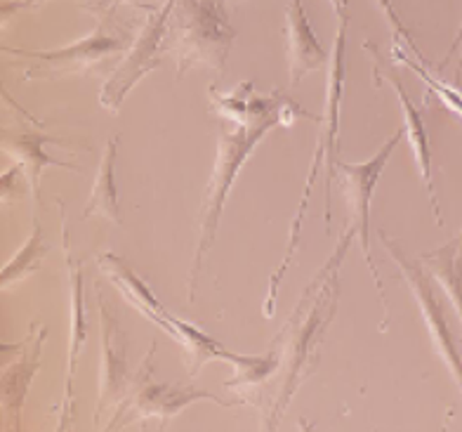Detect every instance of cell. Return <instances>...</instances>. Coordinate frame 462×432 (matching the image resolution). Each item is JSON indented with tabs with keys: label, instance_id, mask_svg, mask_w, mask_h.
Returning <instances> with one entry per match:
<instances>
[{
	"label": "cell",
	"instance_id": "1",
	"mask_svg": "<svg viewBox=\"0 0 462 432\" xmlns=\"http://www.w3.org/2000/svg\"><path fill=\"white\" fill-rule=\"evenodd\" d=\"M356 241V230L346 225L337 237L333 253L323 262L314 279L304 286L295 310L281 326L272 341V350L276 360L274 376L269 378L262 390V427L274 430L279 420L291 407V399L298 395L304 380L317 371L321 360V347L326 331L330 329L337 305H340V269L345 262L349 246Z\"/></svg>",
	"mask_w": 462,
	"mask_h": 432
},
{
	"label": "cell",
	"instance_id": "2",
	"mask_svg": "<svg viewBox=\"0 0 462 432\" xmlns=\"http://www.w3.org/2000/svg\"><path fill=\"white\" fill-rule=\"evenodd\" d=\"M298 118H311V121L319 123V116H310V111H304L298 102H292L291 98L283 95L274 107L260 111L250 121L234 126L231 133H222L217 145V156H215V168L206 184L201 208H199V230H196L199 237H196V250L187 274V303H194L199 272H201L203 260H206L210 249H213L215 239H217L222 213H225L231 187L236 183L241 168L250 159V154L255 152V146L267 137L269 130L276 128V126H292Z\"/></svg>",
	"mask_w": 462,
	"mask_h": 432
},
{
	"label": "cell",
	"instance_id": "3",
	"mask_svg": "<svg viewBox=\"0 0 462 432\" xmlns=\"http://www.w3.org/2000/svg\"><path fill=\"white\" fill-rule=\"evenodd\" d=\"M346 24H349V17L340 19V26H337V36H335L333 52L328 57V71H326V104H323V116H319V140L317 149H314V156H311L310 173H307V180H304L302 196H300L298 211H295V218H292L291 225V237H288L286 244V256L281 260L279 268L274 269V274L269 277L267 284V296H264V303H262V317L272 319L276 312V300H279V288L281 281L286 277L288 268H291L292 258L298 253L300 239H302V225L304 215H307V206H310L311 187L317 183L319 168L326 161V192H323V220H326V227H330V184L335 180V165H337V154H340V121H342V98H345V83H346Z\"/></svg>",
	"mask_w": 462,
	"mask_h": 432
},
{
	"label": "cell",
	"instance_id": "4",
	"mask_svg": "<svg viewBox=\"0 0 462 432\" xmlns=\"http://www.w3.org/2000/svg\"><path fill=\"white\" fill-rule=\"evenodd\" d=\"M234 41L236 29L226 0H175L165 31V55L177 61V80L196 67L225 71Z\"/></svg>",
	"mask_w": 462,
	"mask_h": 432
},
{
	"label": "cell",
	"instance_id": "5",
	"mask_svg": "<svg viewBox=\"0 0 462 432\" xmlns=\"http://www.w3.org/2000/svg\"><path fill=\"white\" fill-rule=\"evenodd\" d=\"M153 354H156V341H152L149 352L144 354L140 369L130 380V388L125 392V399L121 407L116 409V414L106 423V430L128 426L130 420L137 423H159L165 427L172 418L182 414L184 409L196 402H213L219 407H241V402H226L217 395L208 392L203 388H196L191 383H171V380H159L153 376Z\"/></svg>",
	"mask_w": 462,
	"mask_h": 432
},
{
	"label": "cell",
	"instance_id": "6",
	"mask_svg": "<svg viewBox=\"0 0 462 432\" xmlns=\"http://www.w3.org/2000/svg\"><path fill=\"white\" fill-rule=\"evenodd\" d=\"M403 135H406L403 128L396 130L390 140L384 142V145L373 154L371 159L364 161V164L337 161V165H335V177H337L346 206H349V225L356 230L361 253H364L365 265L371 269L377 296H380V303H383V324H380V331H387V326H390V305H387V296H384L383 277L377 272V262L373 260L371 244H368V218H371V202L373 194H375L377 183H380V177H383L384 168L390 164L392 154H394V149L399 146Z\"/></svg>",
	"mask_w": 462,
	"mask_h": 432
},
{
	"label": "cell",
	"instance_id": "7",
	"mask_svg": "<svg viewBox=\"0 0 462 432\" xmlns=\"http://www.w3.org/2000/svg\"><path fill=\"white\" fill-rule=\"evenodd\" d=\"M133 41L134 38L130 36V31L116 24L114 13H104L97 14V29L92 31L88 38H80L79 43L60 50L3 48V52L10 57H24V60L33 61L26 69V79L29 76L57 79V76H69V73H80L97 67L106 57L118 55L125 48H130Z\"/></svg>",
	"mask_w": 462,
	"mask_h": 432
},
{
	"label": "cell",
	"instance_id": "8",
	"mask_svg": "<svg viewBox=\"0 0 462 432\" xmlns=\"http://www.w3.org/2000/svg\"><path fill=\"white\" fill-rule=\"evenodd\" d=\"M172 5H175V0H165L163 5L149 10L144 26L134 36L125 60L99 90V104L111 114H118L128 92L144 79L146 73L161 64V57L165 55V31H168Z\"/></svg>",
	"mask_w": 462,
	"mask_h": 432
},
{
	"label": "cell",
	"instance_id": "9",
	"mask_svg": "<svg viewBox=\"0 0 462 432\" xmlns=\"http://www.w3.org/2000/svg\"><path fill=\"white\" fill-rule=\"evenodd\" d=\"M377 239L383 241L384 250L390 253L392 260L399 265V272H402L406 286L411 288V293L415 296V303H418L420 312H422V319H425L430 338H432L434 347H437V354L441 357V362H444L446 369H448L450 378L456 380V385L462 392V357L460 352H457L456 338H453L448 324H446L444 305L439 303L437 293H434L432 277L425 272V268H420L418 262L406 258L402 246L396 244L387 231L377 230Z\"/></svg>",
	"mask_w": 462,
	"mask_h": 432
},
{
	"label": "cell",
	"instance_id": "10",
	"mask_svg": "<svg viewBox=\"0 0 462 432\" xmlns=\"http://www.w3.org/2000/svg\"><path fill=\"white\" fill-rule=\"evenodd\" d=\"M97 296L99 324H102V371H99V399L95 409V423H102V416L121 407L125 392L130 388V369H128V335L118 322V312L106 300L102 286L95 284Z\"/></svg>",
	"mask_w": 462,
	"mask_h": 432
},
{
	"label": "cell",
	"instance_id": "11",
	"mask_svg": "<svg viewBox=\"0 0 462 432\" xmlns=\"http://www.w3.org/2000/svg\"><path fill=\"white\" fill-rule=\"evenodd\" d=\"M364 50L371 52L375 67H373V76H375V86H390L396 92V99H399V107H402L403 114V133H406V140L411 145V152H413L415 165H418L420 177L422 183L427 184V194H430V206H432L434 220H437L439 227H444V218H441V211H439V199H437V184H434L432 177V146H430V135H427L425 116L422 111L411 102L408 92L403 90L402 80L396 79V73L392 71V67L384 61V57L380 55L375 43L371 41H364Z\"/></svg>",
	"mask_w": 462,
	"mask_h": 432
},
{
	"label": "cell",
	"instance_id": "12",
	"mask_svg": "<svg viewBox=\"0 0 462 432\" xmlns=\"http://www.w3.org/2000/svg\"><path fill=\"white\" fill-rule=\"evenodd\" d=\"M48 338V329L43 324H33L24 341L17 345H3L0 350L10 352V362L3 360V383H0V397H3V411L7 418H13V430H22V416H24L26 395L33 373L41 366V352L43 341Z\"/></svg>",
	"mask_w": 462,
	"mask_h": 432
},
{
	"label": "cell",
	"instance_id": "13",
	"mask_svg": "<svg viewBox=\"0 0 462 432\" xmlns=\"http://www.w3.org/2000/svg\"><path fill=\"white\" fill-rule=\"evenodd\" d=\"M57 208H60L61 220V246H64V262H67V277L69 286H71V312H69V360H67V390H64V411H61L60 430H69L71 427L73 416V378H76V369H79V357L86 347L88 338V322H86V296H83V269H80V260H76L71 253V244H69V227H67V211L61 199H57Z\"/></svg>",
	"mask_w": 462,
	"mask_h": 432
},
{
	"label": "cell",
	"instance_id": "14",
	"mask_svg": "<svg viewBox=\"0 0 462 432\" xmlns=\"http://www.w3.org/2000/svg\"><path fill=\"white\" fill-rule=\"evenodd\" d=\"M283 41H286L288 76L292 86H300L307 73L328 64V50L319 41L317 31L304 13L302 0H288Z\"/></svg>",
	"mask_w": 462,
	"mask_h": 432
},
{
	"label": "cell",
	"instance_id": "15",
	"mask_svg": "<svg viewBox=\"0 0 462 432\" xmlns=\"http://www.w3.org/2000/svg\"><path fill=\"white\" fill-rule=\"evenodd\" d=\"M45 145H64L61 140L45 135L36 130L29 123H22V128L17 133H7L3 130V149L10 156H14L17 165L24 171L26 187H29L33 202L41 206V175L45 168H69V171H79V165L69 164V161H60L55 156L45 154Z\"/></svg>",
	"mask_w": 462,
	"mask_h": 432
},
{
	"label": "cell",
	"instance_id": "16",
	"mask_svg": "<svg viewBox=\"0 0 462 432\" xmlns=\"http://www.w3.org/2000/svg\"><path fill=\"white\" fill-rule=\"evenodd\" d=\"M118 135H111V140L106 142L102 154V161H99V171L95 183L90 189V199L83 206V213L80 218H102L109 220L114 225H123L121 218V206H118V187H116V154H118Z\"/></svg>",
	"mask_w": 462,
	"mask_h": 432
},
{
	"label": "cell",
	"instance_id": "17",
	"mask_svg": "<svg viewBox=\"0 0 462 432\" xmlns=\"http://www.w3.org/2000/svg\"><path fill=\"white\" fill-rule=\"evenodd\" d=\"M97 260L99 272L106 277L109 284H114L118 288L123 298L128 300V305L133 310H137L144 317L146 312H163L165 305L161 303L156 296L152 293V288L146 286V281H142V277L133 272L128 262L123 260L121 256H116L111 250H104V253H97L95 256Z\"/></svg>",
	"mask_w": 462,
	"mask_h": 432
},
{
	"label": "cell",
	"instance_id": "18",
	"mask_svg": "<svg viewBox=\"0 0 462 432\" xmlns=\"http://www.w3.org/2000/svg\"><path fill=\"white\" fill-rule=\"evenodd\" d=\"M420 265L434 281H439V286L444 288L446 298L450 300L462 324V231L450 239L448 244L422 253Z\"/></svg>",
	"mask_w": 462,
	"mask_h": 432
},
{
	"label": "cell",
	"instance_id": "19",
	"mask_svg": "<svg viewBox=\"0 0 462 432\" xmlns=\"http://www.w3.org/2000/svg\"><path fill=\"white\" fill-rule=\"evenodd\" d=\"M48 253H50V246L45 244L43 227H41V222L33 218V231H31V237L26 239V244L19 249V253L13 258V260L3 265V272H0L3 291H7L13 284L26 279V277H31V274H36L38 269L43 268V260Z\"/></svg>",
	"mask_w": 462,
	"mask_h": 432
},
{
	"label": "cell",
	"instance_id": "20",
	"mask_svg": "<svg viewBox=\"0 0 462 432\" xmlns=\"http://www.w3.org/2000/svg\"><path fill=\"white\" fill-rule=\"evenodd\" d=\"M377 5H380L383 14H384V17H387V22H390L392 33H394L396 43H399V41H403V43H406L408 48L413 50L415 55L420 57V61H422V64H427L425 57H422V52H420L418 45H415V41H413V38H411V33H408V29L402 24V19H399V14H396L394 5H392V0H377Z\"/></svg>",
	"mask_w": 462,
	"mask_h": 432
},
{
	"label": "cell",
	"instance_id": "21",
	"mask_svg": "<svg viewBox=\"0 0 462 432\" xmlns=\"http://www.w3.org/2000/svg\"><path fill=\"white\" fill-rule=\"evenodd\" d=\"M88 10H92L95 14H104V13H114L116 7L123 5V3H134V0H80Z\"/></svg>",
	"mask_w": 462,
	"mask_h": 432
},
{
	"label": "cell",
	"instance_id": "22",
	"mask_svg": "<svg viewBox=\"0 0 462 432\" xmlns=\"http://www.w3.org/2000/svg\"><path fill=\"white\" fill-rule=\"evenodd\" d=\"M456 52H457V57H460V60H457V69H456V76H457V73L462 71V24H460V31H457L456 41H453V48H450V52H448V55H446L444 64H448V60L453 55H456ZM444 64H441V67H444Z\"/></svg>",
	"mask_w": 462,
	"mask_h": 432
},
{
	"label": "cell",
	"instance_id": "23",
	"mask_svg": "<svg viewBox=\"0 0 462 432\" xmlns=\"http://www.w3.org/2000/svg\"><path fill=\"white\" fill-rule=\"evenodd\" d=\"M330 5H333V10H335V14H337V19H342V17H349V14H346V3H349V0H328Z\"/></svg>",
	"mask_w": 462,
	"mask_h": 432
},
{
	"label": "cell",
	"instance_id": "24",
	"mask_svg": "<svg viewBox=\"0 0 462 432\" xmlns=\"http://www.w3.org/2000/svg\"><path fill=\"white\" fill-rule=\"evenodd\" d=\"M38 3H41V0H26V3H24V5H22V7H31V5H38Z\"/></svg>",
	"mask_w": 462,
	"mask_h": 432
}]
</instances>
